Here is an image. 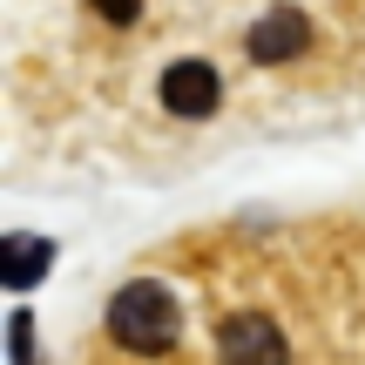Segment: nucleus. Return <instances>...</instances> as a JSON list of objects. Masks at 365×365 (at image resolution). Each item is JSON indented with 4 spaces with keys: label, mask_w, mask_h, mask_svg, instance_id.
<instances>
[{
    "label": "nucleus",
    "mask_w": 365,
    "mask_h": 365,
    "mask_svg": "<svg viewBox=\"0 0 365 365\" xmlns=\"http://www.w3.org/2000/svg\"><path fill=\"white\" fill-rule=\"evenodd\" d=\"M182 331V304L170 291L156 284V277H135V284H122L115 298H108V339L122 345V352H170Z\"/></svg>",
    "instance_id": "obj_1"
},
{
    "label": "nucleus",
    "mask_w": 365,
    "mask_h": 365,
    "mask_svg": "<svg viewBox=\"0 0 365 365\" xmlns=\"http://www.w3.org/2000/svg\"><path fill=\"white\" fill-rule=\"evenodd\" d=\"M217 365H291V339L271 312H230L217 325Z\"/></svg>",
    "instance_id": "obj_2"
},
{
    "label": "nucleus",
    "mask_w": 365,
    "mask_h": 365,
    "mask_svg": "<svg viewBox=\"0 0 365 365\" xmlns=\"http://www.w3.org/2000/svg\"><path fill=\"white\" fill-rule=\"evenodd\" d=\"M156 95H163V108H170L176 122H203V115H217L223 81H217L210 61H170L163 81H156Z\"/></svg>",
    "instance_id": "obj_3"
},
{
    "label": "nucleus",
    "mask_w": 365,
    "mask_h": 365,
    "mask_svg": "<svg viewBox=\"0 0 365 365\" xmlns=\"http://www.w3.org/2000/svg\"><path fill=\"white\" fill-rule=\"evenodd\" d=\"M304 48H312V21H304L298 7H271L257 27H250V61H264V68L298 61Z\"/></svg>",
    "instance_id": "obj_4"
},
{
    "label": "nucleus",
    "mask_w": 365,
    "mask_h": 365,
    "mask_svg": "<svg viewBox=\"0 0 365 365\" xmlns=\"http://www.w3.org/2000/svg\"><path fill=\"white\" fill-rule=\"evenodd\" d=\"M54 264V244H41V237H7L0 244V277H7V291H34L41 277H48Z\"/></svg>",
    "instance_id": "obj_5"
},
{
    "label": "nucleus",
    "mask_w": 365,
    "mask_h": 365,
    "mask_svg": "<svg viewBox=\"0 0 365 365\" xmlns=\"http://www.w3.org/2000/svg\"><path fill=\"white\" fill-rule=\"evenodd\" d=\"M7 339H14V365H41V359H34V318H27V312H14Z\"/></svg>",
    "instance_id": "obj_6"
},
{
    "label": "nucleus",
    "mask_w": 365,
    "mask_h": 365,
    "mask_svg": "<svg viewBox=\"0 0 365 365\" xmlns=\"http://www.w3.org/2000/svg\"><path fill=\"white\" fill-rule=\"evenodd\" d=\"M95 14H102L108 27H135V14H143V0H88Z\"/></svg>",
    "instance_id": "obj_7"
}]
</instances>
